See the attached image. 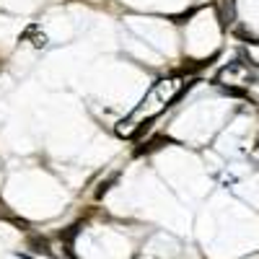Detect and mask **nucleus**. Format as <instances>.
<instances>
[{"label":"nucleus","instance_id":"f03ea898","mask_svg":"<svg viewBox=\"0 0 259 259\" xmlns=\"http://www.w3.org/2000/svg\"><path fill=\"white\" fill-rule=\"evenodd\" d=\"M29 246H34V251H45V254H50L47 241H45V239H36V236H31V239H29Z\"/></svg>","mask_w":259,"mask_h":259},{"label":"nucleus","instance_id":"f257e3e1","mask_svg":"<svg viewBox=\"0 0 259 259\" xmlns=\"http://www.w3.org/2000/svg\"><path fill=\"white\" fill-rule=\"evenodd\" d=\"M163 143H174L171 138H166V135H158V138H153L150 143H145V148H135V156H143V153H150V150H158Z\"/></svg>","mask_w":259,"mask_h":259},{"label":"nucleus","instance_id":"7ed1b4c3","mask_svg":"<svg viewBox=\"0 0 259 259\" xmlns=\"http://www.w3.org/2000/svg\"><path fill=\"white\" fill-rule=\"evenodd\" d=\"M192 13H194V11H187V13H182V16H174L171 21H174V24H187V18H189Z\"/></svg>","mask_w":259,"mask_h":259}]
</instances>
